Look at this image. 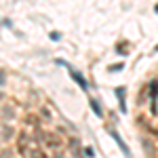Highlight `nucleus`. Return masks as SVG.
Returning <instances> with one entry per match:
<instances>
[{"label": "nucleus", "mask_w": 158, "mask_h": 158, "mask_svg": "<svg viewBox=\"0 0 158 158\" xmlns=\"http://www.w3.org/2000/svg\"><path fill=\"white\" fill-rule=\"evenodd\" d=\"M156 99H158V80H152V82H150V108H152V112H154V114L158 112Z\"/></svg>", "instance_id": "obj_1"}, {"label": "nucleus", "mask_w": 158, "mask_h": 158, "mask_svg": "<svg viewBox=\"0 0 158 158\" xmlns=\"http://www.w3.org/2000/svg\"><path fill=\"white\" fill-rule=\"evenodd\" d=\"M110 135H112V137H114V141H116V143H118V148H120L122 150V154H124V156L127 158H131V150H129V148H127V143H124V141H122V137L118 133H116V131H114V129H112V131H110Z\"/></svg>", "instance_id": "obj_2"}, {"label": "nucleus", "mask_w": 158, "mask_h": 158, "mask_svg": "<svg viewBox=\"0 0 158 158\" xmlns=\"http://www.w3.org/2000/svg\"><path fill=\"white\" fill-rule=\"evenodd\" d=\"M27 156L30 158H51L42 148H30V152H27Z\"/></svg>", "instance_id": "obj_3"}, {"label": "nucleus", "mask_w": 158, "mask_h": 158, "mask_svg": "<svg viewBox=\"0 0 158 158\" xmlns=\"http://www.w3.org/2000/svg\"><path fill=\"white\" fill-rule=\"evenodd\" d=\"M70 74H72L74 80L80 85V89H82V91H86V89H89V85H86V80H85V76H82V74H78L76 70H70Z\"/></svg>", "instance_id": "obj_4"}, {"label": "nucleus", "mask_w": 158, "mask_h": 158, "mask_svg": "<svg viewBox=\"0 0 158 158\" xmlns=\"http://www.w3.org/2000/svg\"><path fill=\"white\" fill-rule=\"evenodd\" d=\"M25 143H27V135L21 133V135H19V141H17V150H19L21 156H25V154L30 152V150H25Z\"/></svg>", "instance_id": "obj_5"}, {"label": "nucleus", "mask_w": 158, "mask_h": 158, "mask_svg": "<svg viewBox=\"0 0 158 158\" xmlns=\"http://www.w3.org/2000/svg\"><path fill=\"white\" fill-rule=\"evenodd\" d=\"M116 97H118V101H120V110L127 112V103H124V86H118V89H116Z\"/></svg>", "instance_id": "obj_6"}, {"label": "nucleus", "mask_w": 158, "mask_h": 158, "mask_svg": "<svg viewBox=\"0 0 158 158\" xmlns=\"http://www.w3.org/2000/svg\"><path fill=\"white\" fill-rule=\"evenodd\" d=\"M143 150L150 154V158H154V148H152V143H150L148 139H143Z\"/></svg>", "instance_id": "obj_7"}, {"label": "nucleus", "mask_w": 158, "mask_h": 158, "mask_svg": "<svg viewBox=\"0 0 158 158\" xmlns=\"http://www.w3.org/2000/svg\"><path fill=\"white\" fill-rule=\"evenodd\" d=\"M91 108H93V112H95L97 116H103V112H101V108H99V103L95 99H91Z\"/></svg>", "instance_id": "obj_8"}, {"label": "nucleus", "mask_w": 158, "mask_h": 158, "mask_svg": "<svg viewBox=\"0 0 158 158\" xmlns=\"http://www.w3.org/2000/svg\"><path fill=\"white\" fill-rule=\"evenodd\" d=\"M122 70V63H116V65H110V72H120Z\"/></svg>", "instance_id": "obj_9"}, {"label": "nucleus", "mask_w": 158, "mask_h": 158, "mask_svg": "<svg viewBox=\"0 0 158 158\" xmlns=\"http://www.w3.org/2000/svg\"><path fill=\"white\" fill-rule=\"evenodd\" d=\"M51 40H59V34L57 32H51Z\"/></svg>", "instance_id": "obj_10"}, {"label": "nucleus", "mask_w": 158, "mask_h": 158, "mask_svg": "<svg viewBox=\"0 0 158 158\" xmlns=\"http://www.w3.org/2000/svg\"><path fill=\"white\" fill-rule=\"evenodd\" d=\"M156 13H158V4H156Z\"/></svg>", "instance_id": "obj_11"}, {"label": "nucleus", "mask_w": 158, "mask_h": 158, "mask_svg": "<svg viewBox=\"0 0 158 158\" xmlns=\"http://www.w3.org/2000/svg\"><path fill=\"white\" fill-rule=\"evenodd\" d=\"M57 158H63V156H57Z\"/></svg>", "instance_id": "obj_12"}]
</instances>
